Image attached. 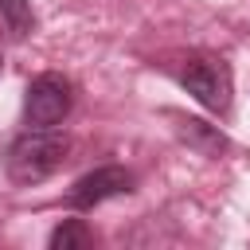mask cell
Wrapping results in <instances>:
<instances>
[{
    "label": "cell",
    "instance_id": "6da1fadb",
    "mask_svg": "<svg viewBox=\"0 0 250 250\" xmlns=\"http://www.w3.org/2000/svg\"><path fill=\"white\" fill-rule=\"evenodd\" d=\"M66 152H70V141L62 133H55V129H27V133H20L8 145V156H4L8 180L20 184V188L43 184V180H51L66 164Z\"/></svg>",
    "mask_w": 250,
    "mask_h": 250
},
{
    "label": "cell",
    "instance_id": "7a4b0ae2",
    "mask_svg": "<svg viewBox=\"0 0 250 250\" xmlns=\"http://www.w3.org/2000/svg\"><path fill=\"white\" fill-rule=\"evenodd\" d=\"M180 86L211 113H227L230 109V94H234V82H230V66L215 55H191L184 66H180Z\"/></svg>",
    "mask_w": 250,
    "mask_h": 250
},
{
    "label": "cell",
    "instance_id": "3957f363",
    "mask_svg": "<svg viewBox=\"0 0 250 250\" xmlns=\"http://www.w3.org/2000/svg\"><path fill=\"white\" fill-rule=\"evenodd\" d=\"M74 105V86L70 78L47 70V74H35L27 82V98H23V121L31 129H55L62 125V117L70 113Z\"/></svg>",
    "mask_w": 250,
    "mask_h": 250
},
{
    "label": "cell",
    "instance_id": "277c9868",
    "mask_svg": "<svg viewBox=\"0 0 250 250\" xmlns=\"http://www.w3.org/2000/svg\"><path fill=\"white\" fill-rule=\"evenodd\" d=\"M133 184H137V180H133L129 168H121V164H102V168H94V172H86V176H78V180L70 184L66 207L90 211V207H98V203H105V199L129 195Z\"/></svg>",
    "mask_w": 250,
    "mask_h": 250
},
{
    "label": "cell",
    "instance_id": "5b68a950",
    "mask_svg": "<svg viewBox=\"0 0 250 250\" xmlns=\"http://www.w3.org/2000/svg\"><path fill=\"white\" fill-rule=\"evenodd\" d=\"M176 133H180V141H184L188 148H195L199 156H223V152L230 148L227 133H223L219 125L199 121V117H176Z\"/></svg>",
    "mask_w": 250,
    "mask_h": 250
},
{
    "label": "cell",
    "instance_id": "8992f818",
    "mask_svg": "<svg viewBox=\"0 0 250 250\" xmlns=\"http://www.w3.org/2000/svg\"><path fill=\"white\" fill-rule=\"evenodd\" d=\"M47 246H51V250H86V246H94V230H90L82 219H62V223L51 230Z\"/></svg>",
    "mask_w": 250,
    "mask_h": 250
},
{
    "label": "cell",
    "instance_id": "52a82bcc",
    "mask_svg": "<svg viewBox=\"0 0 250 250\" xmlns=\"http://www.w3.org/2000/svg\"><path fill=\"white\" fill-rule=\"evenodd\" d=\"M0 20H4V27H8L12 39H27L35 31L31 0H0Z\"/></svg>",
    "mask_w": 250,
    "mask_h": 250
},
{
    "label": "cell",
    "instance_id": "ba28073f",
    "mask_svg": "<svg viewBox=\"0 0 250 250\" xmlns=\"http://www.w3.org/2000/svg\"><path fill=\"white\" fill-rule=\"evenodd\" d=\"M0 66H4V55H0Z\"/></svg>",
    "mask_w": 250,
    "mask_h": 250
}]
</instances>
